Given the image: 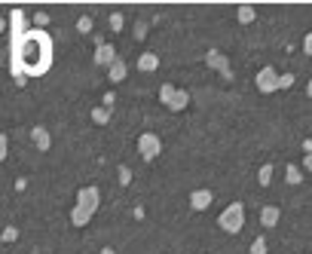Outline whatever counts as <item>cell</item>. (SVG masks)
<instances>
[{"instance_id":"obj_5","label":"cell","mask_w":312,"mask_h":254,"mask_svg":"<svg viewBox=\"0 0 312 254\" xmlns=\"http://www.w3.org/2000/svg\"><path fill=\"white\" fill-rule=\"evenodd\" d=\"M205 64H208L211 70H217V74H220L226 83L232 80V67H229V61H226V58H223L217 49H208V52H205Z\"/></svg>"},{"instance_id":"obj_3","label":"cell","mask_w":312,"mask_h":254,"mask_svg":"<svg viewBox=\"0 0 312 254\" xmlns=\"http://www.w3.org/2000/svg\"><path fill=\"white\" fill-rule=\"evenodd\" d=\"M160 150H163V141H160V135L156 132H141V138H138V153H141V159H156L160 156Z\"/></svg>"},{"instance_id":"obj_35","label":"cell","mask_w":312,"mask_h":254,"mask_svg":"<svg viewBox=\"0 0 312 254\" xmlns=\"http://www.w3.org/2000/svg\"><path fill=\"white\" fill-rule=\"evenodd\" d=\"M303 153H312V138H306V141H303Z\"/></svg>"},{"instance_id":"obj_11","label":"cell","mask_w":312,"mask_h":254,"mask_svg":"<svg viewBox=\"0 0 312 254\" xmlns=\"http://www.w3.org/2000/svg\"><path fill=\"white\" fill-rule=\"evenodd\" d=\"M31 141H34L37 150H49V147H52V135H49L43 126H34V129H31Z\"/></svg>"},{"instance_id":"obj_17","label":"cell","mask_w":312,"mask_h":254,"mask_svg":"<svg viewBox=\"0 0 312 254\" xmlns=\"http://www.w3.org/2000/svg\"><path fill=\"white\" fill-rule=\"evenodd\" d=\"M236 19H239L242 25H251V22L257 19V13H254V7H248V4H245V7H239V13H236Z\"/></svg>"},{"instance_id":"obj_21","label":"cell","mask_w":312,"mask_h":254,"mask_svg":"<svg viewBox=\"0 0 312 254\" xmlns=\"http://www.w3.org/2000/svg\"><path fill=\"white\" fill-rule=\"evenodd\" d=\"M107 25H110V31H123V25H126V16H123V13H110Z\"/></svg>"},{"instance_id":"obj_23","label":"cell","mask_w":312,"mask_h":254,"mask_svg":"<svg viewBox=\"0 0 312 254\" xmlns=\"http://www.w3.org/2000/svg\"><path fill=\"white\" fill-rule=\"evenodd\" d=\"M175 92H178V86H172V83H163V86H160V101H163V104H169Z\"/></svg>"},{"instance_id":"obj_14","label":"cell","mask_w":312,"mask_h":254,"mask_svg":"<svg viewBox=\"0 0 312 254\" xmlns=\"http://www.w3.org/2000/svg\"><path fill=\"white\" fill-rule=\"evenodd\" d=\"M187 104H190V92H187V89H178L166 107H169V111H175V114H181V111H187Z\"/></svg>"},{"instance_id":"obj_28","label":"cell","mask_w":312,"mask_h":254,"mask_svg":"<svg viewBox=\"0 0 312 254\" xmlns=\"http://www.w3.org/2000/svg\"><path fill=\"white\" fill-rule=\"evenodd\" d=\"M7 156H10V138L0 135V159H7Z\"/></svg>"},{"instance_id":"obj_1","label":"cell","mask_w":312,"mask_h":254,"mask_svg":"<svg viewBox=\"0 0 312 254\" xmlns=\"http://www.w3.org/2000/svg\"><path fill=\"white\" fill-rule=\"evenodd\" d=\"M52 67V37L40 28H31L28 34H10V70L25 86L28 77H43Z\"/></svg>"},{"instance_id":"obj_36","label":"cell","mask_w":312,"mask_h":254,"mask_svg":"<svg viewBox=\"0 0 312 254\" xmlns=\"http://www.w3.org/2000/svg\"><path fill=\"white\" fill-rule=\"evenodd\" d=\"M101 254H116V251H113V248L107 245V248H101Z\"/></svg>"},{"instance_id":"obj_15","label":"cell","mask_w":312,"mask_h":254,"mask_svg":"<svg viewBox=\"0 0 312 254\" xmlns=\"http://www.w3.org/2000/svg\"><path fill=\"white\" fill-rule=\"evenodd\" d=\"M126 77H129V64H126L123 58H120V61H116V64L107 70V80H110V83H123Z\"/></svg>"},{"instance_id":"obj_25","label":"cell","mask_w":312,"mask_h":254,"mask_svg":"<svg viewBox=\"0 0 312 254\" xmlns=\"http://www.w3.org/2000/svg\"><path fill=\"white\" fill-rule=\"evenodd\" d=\"M46 25H49V13H34V28H40V31H46Z\"/></svg>"},{"instance_id":"obj_6","label":"cell","mask_w":312,"mask_h":254,"mask_svg":"<svg viewBox=\"0 0 312 254\" xmlns=\"http://www.w3.org/2000/svg\"><path fill=\"white\" fill-rule=\"evenodd\" d=\"M76 205H86V208L98 211V205H101V190H98L95 184L80 187V190H76Z\"/></svg>"},{"instance_id":"obj_19","label":"cell","mask_w":312,"mask_h":254,"mask_svg":"<svg viewBox=\"0 0 312 254\" xmlns=\"http://www.w3.org/2000/svg\"><path fill=\"white\" fill-rule=\"evenodd\" d=\"M257 181H260L263 187H269V184H272V162L260 165V172H257Z\"/></svg>"},{"instance_id":"obj_12","label":"cell","mask_w":312,"mask_h":254,"mask_svg":"<svg viewBox=\"0 0 312 254\" xmlns=\"http://www.w3.org/2000/svg\"><path fill=\"white\" fill-rule=\"evenodd\" d=\"M135 67L141 70V74H153V70L160 67V55H156V52H141L138 61H135Z\"/></svg>"},{"instance_id":"obj_34","label":"cell","mask_w":312,"mask_h":254,"mask_svg":"<svg viewBox=\"0 0 312 254\" xmlns=\"http://www.w3.org/2000/svg\"><path fill=\"white\" fill-rule=\"evenodd\" d=\"M135 217H138V221H144V205H135V211H132Z\"/></svg>"},{"instance_id":"obj_8","label":"cell","mask_w":312,"mask_h":254,"mask_svg":"<svg viewBox=\"0 0 312 254\" xmlns=\"http://www.w3.org/2000/svg\"><path fill=\"white\" fill-rule=\"evenodd\" d=\"M211 202H214V193H211V190H193V193H190V208H193V211H205Z\"/></svg>"},{"instance_id":"obj_2","label":"cell","mask_w":312,"mask_h":254,"mask_svg":"<svg viewBox=\"0 0 312 254\" xmlns=\"http://www.w3.org/2000/svg\"><path fill=\"white\" fill-rule=\"evenodd\" d=\"M217 227H220L226 236L242 233V230H245V205H242V202H229V205L220 211V217H217Z\"/></svg>"},{"instance_id":"obj_18","label":"cell","mask_w":312,"mask_h":254,"mask_svg":"<svg viewBox=\"0 0 312 254\" xmlns=\"http://www.w3.org/2000/svg\"><path fill=\"white\" fill-rule=\"evenodd\" d=\"M76 31H80V34H92V31H95L92 16H80V19H76Z\"/></svg>"},{"instance_id":"obj_7","label":"cell","mask_w":312,"mask_h":254,"mask_svg":"<svg viewBox=\"0 0 312 254\" xmlns=\"http://www.w3.org/2000/svg\"><path fill=\"white\" fill-rule=\"evenodd\" d=\"M92 61H95V67H113L116 61H120V58H116V49L110 46V43H104V46H98L95 49V55H92Z\"/></svg>"},{"instance_id":"obj_10","label":"cell","mask_w":312,"mask_h":254,"mask_svg":"<svg viewBox=\"0 0 312 254\" xmlns=\"http://www.w3.org/2000/svg\"><path fill=\"white\" fill-rule=\"evenodd\" d=\"M279 217H282L279 205H263V208H260V227H263V230H272V227L279 224Z\"/></svg>"},{"instance_id":"obj_22","label":"cell","mask_w":312,"mask_h":254,"mask_svg":"<svg viewBox=\"0 0 312 254\" xmlns=\"http://www.w3.org/2000/svg\"><path fill=\"white\" fill-rule=\"evenodd\" d=\"M116 175H120V184H123V187H129V184H132V168H129L126 162H120V168H116Z\"/></svg>"},{"instance_id":"obj_30","label":"cell","mask_w":312,"mask_h":254,"mask_svg":"<svg viewBox=\"0 0 312 254\" xmlns=\"http://www.w3.org/2000/svg\"><path fill=\"white\" fill-rule=\"evenodd\" d=\"M303 52H306V55L312 58V31H309L306 37H303Z\"/></svg>"},{"instance_id":"obj_16","label":"cell","mask_w":312,"mask_h":254,"mask_svg":"<svg viewBox=\"0 0 312 254\" xmlns=\"http://www.w3.org/2000/svg\"><path fill=\"white\" fill-rule=\"evenodd\" d=\"M285 181H288V184H291V187H297V184H303V168L291 162V165L285 168Z\"/></svg>"},{"instance_id":"obj_9","label":"cell","mask_w":312,"mask_h":254,"mask_svg":"<svg viewBox=\"0 0 312 254\" xmlns=\"http://www.w3.org/2000/svg\"><path fill=\"white\" fill-rule=\"evenodd\" d=\"M92 217H95L92 208H86V205H73V208H70V227H86Z\"/></svg>"},{"instance_id":"obj_20","label":"cell","mask_w":312,"mask_h":254,"mask_svg":"<svg viewBox=\"0 0 312 254\" xmlns=\"http://www.w3.org/2000/svg\"><path fill=\"white\" fill-rule=\"evenodd\" d=\"M107 120H110V111H107V107H92V123L104 126Z\"/></svg>"},{"instance_id":"obj_37","label":"cell","mask_w":312,"mask_h":254,"mask_svg":"<svg viewBox=\"0 0 312 254\" xmlns=\"http://www.w3.org/2000/svg\"><path fill=\"white\" fill-rule=\"evenodd\" d=\"M306 95H309V98H312V80H309V86H306Z\"/></svg>"},{"instance_id":"obj_24","label":"cell","mask_w":312,"mask_h":254,"mask_svg":"<svg viewBox=\"0 0 312 254\" xmlns=\"http://www.w3.org/2000/svg\"><path fill=\"white\" fill-rule=\"evenodd\" d=\"M251 254H266V236H263V233L251 242Z\"/></svg>"},{"instance_id":"obj_29","label":"cell","mask_w":312,"mask_h":254,"mask_svg":"<svg viewBox=\"0 0 312 254\" xmlns=\"http://www.w3.org/2000/svg\"><path fill=\"white\" fill-rule=\"evenodd\" d=\"M147 37V22H135V40H144Z\"/></svg>"},{"instance_id":"obj_13","label":"cell","mask_w":312,"mask_h":254,"mask_svg":"<svg viewBox=\"0 0 312 254\" xmlns=\"http://www.w3.org/2000/svg\"><path fill=\"white\" fill-rule=\"evenodd\" d=\"M10 34H28V16H25V10H10Z\"/></svg>"},{"instance_id":"obj_32","label":"cell","mask_w":312,"mask_h":254,"mask_svg":"<svg viewBox=\"0 0 312 254\" xmlns=\"http://www.w3.org/2000/svg\"><path fill=\"white\" fill-rule=\"evenodd\" d=\"M16 190H19V193L28 190V178H19V181H16Z\"/></svg>"},{"instance_id":"obj_4","label":"cell","mask_w":312,"mask_h":254,"mask_svg":"<svg viewBox=\"0 0 312 254\" xmlns=\"http://www.w3.org/2000/svg\"><path fill=\"white\" fill-rule=\"evenodd\" d=\"M254 83H257V92H263V95L279 92V74H276V67H272V64L260 67V70H257V77H254Z\"/></svg>"},{"instance_id":"obj_33","label":"cell","mask_w":312,"mask_h":254,"mask_svg":"<svg viewBox=\"0 0 312 254\" xmlns=\"http://www.w3.org/2000/svg\"><path fill=\"white\" fill-rule=\"evenodd\" d=\"M300 168H309V172H312V153L303 156V165H300Z\"/></svg>"},{"instance_id":"obj_31","label":"cell","mask_w":312,"mask_h":254,"mask_svg":"<svg viewBox=\"0 0 312 254\" xmlns=\"http://www.w3.org/2000/svg\"><path fill=\"white\" fill-rule=\"evenodd\" d=\"M113 104H116V95H113V92H104V107H107V111H113Z\"/></svg>"},{"instance_id":"obj_27","label":"cell","mask_w":312,"mask_h":254,"mask_svg":"<svg viewBox=\"0 0 312 254\" xmlns=\"http://www.w3.org/2000/svg\"><path fill=\"white\" fill-rule=\"evenodd\" d=\"M294 83H297V77H294V74H282V77H279V89H291Z\"/></svg>"},{"instance_id":"obj_26","label":"cell","mask_w":312,"mask_h":254,"mask_svg":"<svg viewBox=\"0 0 312 254\" xmlns=\"http://www.w3.org/2000/svg\"><path fill=\"white\" fill-rule=\"evenodd\" d=\"M0 239H4L7 245H10V242H16V239H19V227H13V224H10V227H4V236H0Z\"/></svg>"}]
</instances>
